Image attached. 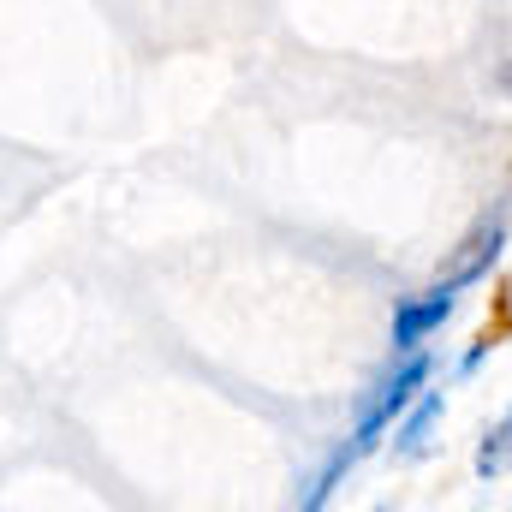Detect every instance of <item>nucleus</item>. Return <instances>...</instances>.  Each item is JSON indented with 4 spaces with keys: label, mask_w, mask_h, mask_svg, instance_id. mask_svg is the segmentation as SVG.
Returning <instances> with one entry per match:
<instances>
[{
    "label": "nucleus",
    "mask_w": 512,
    "mask_h": 512,
    "mask_svg": "<svg viewBox=\"0 0 512 512\" xmlns=\"http://www.w3.org/2000/svg\"><path fill=\"white\" fill-rule=\"evenodd\" d=\"M423 382H429V358H423V352H405L382 382H376V393L364 399V417H358V429H352V441H346V447H352V459H364V453L382 441L387 423H399V411L423 393Z\"/></svg>",
    "instance_id": "nucleus-1"
},
{
    "label": "nucleus",
    "mask_w": 512,
    "mask_h": 512,
    "mask_svg": "<svg viewBox=\"0 0 512 512\" xmlns=\"http://www.w3.org/2000/svg\"><path fill=\"white\" fill-rule=\"evenodd\" d=\"M507 245V209H495V215H483L477 227H471V239L459 245V251L447 256V268H441V280L459 292V286H471V280H483L489 268H495V256Z\"/></svg>",
    "instance_id": "nucleus-2"
},
{
    "label": "nucleus",
    "mask_w": 512,
    "mask_h": 512,
    "mask_svg": "<svg viewBox=\"0 0 512 512\" xmlns=\"http://www.w3.org/2000/svg\"><path fill=\"white\" fill-rule=\"evenodd\" d=\"M447 316H453V286L441 280L435 292H423V298H405V304L393 310V346H399V352H417V346H423V340H429V334L447 322Z\"/></svg>",
    "instance_id": "nucleus-3"
},
{
    "label": "nucleus",
    "mask_w": 512,
    "mask_h": 512,
    "mask_svg": "<svg viewBox=\"0 0 512 512\" xmlns=\"http://www.w3.org/2000/svg\"><path fill=\"white\" fill-rule=\"evenodd\" d=\"M435 417H441V393H417V405L399 411V423H393V453H399V459H417V453L429 447Z\"/></svg>",
    "instance_id": "nucleus-4"
},
{
    "label": "nucleus",
    "mask_w": 512,
    "mask_h": 512,
    "mask_svg": "<svg viewBox=\"0 0 512 512\" xmlns=\"http://www.w3.org/2000/svg\"><path fill=\"white\" fill-rule=\"evenodd\" d=\"M512 465V405L501 411V423L483 435V447H477V477H501Z\"/></svg>",
    "instance_id": "nucleus-5"
}]
</instances>
